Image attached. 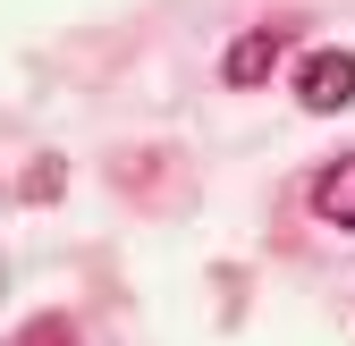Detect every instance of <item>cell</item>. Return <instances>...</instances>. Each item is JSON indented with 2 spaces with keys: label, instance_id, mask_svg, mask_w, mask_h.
<instances>
[{
  "label": "cell",
  "instance_id": "obj_1",
  "mask_svg": "<svg viewBox=\"0 0 355 346\" xmlns=\"http://www.w3.org/2000/svg\"><path fill=\"white\" fill-rule=\"evenodd\" d=\"M296 102L313 110V118L347 110V102H355V51H338V42H322V51H304V60H296Z\"/></svg>",
  "mask_w": 355,
  "mask_h": 346
},
{
  "label": "cell",
  "instance_id": "obj_2",
  "mask_svg": "<svg viewBox=\"0 0 355 346\" xmlns=\"http://www.w3.org/2000/svg\"><path fill=\"white\" fill-rule=\"evenodd\" d=\"M288 51H296V34H288V26H245V34L229 42V60H220V76H229V84H262Z\"/></svg>",
  "mask_w": 355,
  "mask_h": 346
},
{
  "label": "cell",
  "instance_id": "obj_3",
  "mask_svg": "<svg viewBox=\"0 0 355 346\" xmlns=\"http://www.w3.org/2000/svg\"><path fill=\"white\" fill-rule=\"evenodd\" d=\"M304 203H313V220H322V228H347V237H355V152L330 161V169H313Z\"/></svg>",
  "mask_w": 355,
  "mask_h": 346
},
{
  "label": "cell",
  "instance_id": "obj_4",
  "mask_svg": "<svg viewBox=\"0 0 355 346\" xmlns=\"http://www.w3.org/2000/svg\"><path fill=\"white\" fill-rule=\"evenodd\" d=\"M9 346H76V329H68V313H42V321H26Z\"/></svg>",
  "mask_w": 355,
  "mask_h": 346
}]
</instances>
